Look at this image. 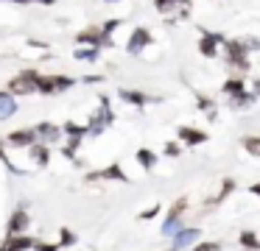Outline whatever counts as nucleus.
<instances>
[{
	"label": "nucleus",
	"mask_w": 260,
	"mask_h": 251,
	"mask_svg": "<svg viewBox=\"0 0 260 251\" xmlns=\"http://www.w3.org/2000/svg\"><path fill=\"white\" fill-rule=\"evenodd\" d=\"M40 73H23V76H14L12 81H9V89H12L14 95H25V92H34L37 87H40Z\"/></svg>",
	"instance_id": "f257e3e1"
},
{
	"label": "nucleus",
	"mask_w": 260,
	"mask_h": 251,
	"mask_svg": "<svg viewBox=\"0 0 260 251\" xmlns=\"http://www.w3.org/2000/svg\"><path fill=\"white\" fill-rule=\"evenodd\" d=\"M226 53H230L232 64H241V70H246V45L243 42H230L226 45Z\"/></svg>",
	"instance_id": "f03ea898"
},
{
	"label": "nucleus",
	"mask_w": 260,
	"mask_h": 251,
	"mask_svg": "<svg viewBox=\"0 0 260 251\" xmlns=\"http://www.w3.org/2000/svg\"><path fill=\"white\" fill-rule=\"evenodd\" d=\"M70 78H40V87L37 89H42V92H53V89H68L70 87Z\"/></svg>",
	"instance_id": "7ed1b4c3"
},
{
	"label": "nucleus",
	"mask_w": 260,
	"mask_h": 251,
	"mask_svg": "<svg viewBox=\"0 0 260 251\" xmlns=\"http://www.w3.org/2000/svg\"><path fill=\"white\" fill-rule=\"evenodd\" d=\"M28 226V215H25V209H17L14 212V218L9 221V234H23V229Z\"/></svg>",
	"instance_id": "20e7f679"
},
{
	"label": "nucleus",
	"mask_w": 260,
	"mask_h": 251,
	"mask_svg": "<svg viewBox=\"0 0 260 251\" xmlns=\"http://www.w3.org/2000/svg\"><path fill=\"white\" fill-rule=\"evenodd\" d=\"M148 39H151V37H148V31H146V28H137V31H135V37L129 39V53H140V50L148 45Z\"/></svg>",
	"instance_id": "39448f33"
},
{
	"label": "nucleus",
	"mask_w": 260,
	"mask_h": 251,
	"mask_svg": "<svg viewBox=\"0 0 260 251\" xmlns=\"http://www.w3.org/2000/svg\"><path fill=\"white\" fill-rule=\"evenodd\" d=\"M56 137H59V128L51 126V123H42V126L34 131V139H37V142H40V139H42V142H51V139H56Z\"/></svg>",
	"instance_id": "423d86ee"
},
{
	"label": "nucleus",
	"mask_w": 260,
	"mask_h": 251,
	"mask_svg": "<svg viewBox=\"0 0 260 251\" xmlns=\"http://www.w3.org/2000/svg\"><path fill=\"white\" fill-rule=\"evenodd\" d=\"M174 237H176V248H182V245H190L199 237V229H179Z\"/></svg>",
	"instance_id": "0eeeda50"
},
{
	"label": "nucleus",
	"mask_w": 260,
	"mask_h": 251,
	"mask_svg": "<svg viewBox=\"0 0 260 251\" xmlns=\"http://www.w3.org/2000/svg\"><path fill=\"white\" fill-rule=\"evenodd\" d=\"M218 42H221L218 33H204V39H202V45H199V48H202L204 56H215V45H218Z\"/></svg>",
	"instance_id": "6e6552de"
},
{
	"label": "nucleus",
	"mask_w": 260,
	"mask_h": 251,
	"mask_svg": "<svg viewBox=\"0 0 260 251\" xmlns=\"http://www.w3.org/2000/svg\"><path fill=\"white\" fill-rule=\"evenodd\" d=\"M9 142L12 145H28V142H37V139H34V131H14V134H9Z\"/></svg>",
	"instance_id": "1a4fd4ad"
},
{
	"label": "nucleus",
	"mask_w": 260,
	"mask_h": 251,
	"mask_svg": "<svg viewBox=\"0 0 260 251\" xmlns=\"http://www.w3.org/2000/svg\"><path fill=\"white\" fill-rule=\"evenodd\" d=\"M92 182H95V178H120V182H123V173H120V167L118 165H112V167H107V170H98V173H92Z\"/></svg>",
	"instance_id": "9d476101"
},
{
	"label": "nucleus",
	"mask_w": 260,
	"mask_h": 251,
	"mask_svg": "<svg viewBox=\"0 0 260 251\" xmlns=\"http://www.w3.org/2000/svg\"><path fill=\"white\" fill-rule=\"evenodd\" d=\"M179 137L196 145V142H204V139H207V134H204V131H196V128H182V131H179Z\"/></svg>",
	"instance_id": "9b49d317"
},
{
	"label": "nucleus",
	"mask_w": 260,
	"mask_h": 251,
	"mask_svg": "<svg viewBox=\"0 0 260 251\" xmlns=\"http://www.w3.org/2000/svg\"><path fill=\"white\" fill-rule=\"evenodd\" d=\"M31 245H34V243H31L28 237H17V240L12 237L6 248H0V251H25V248H31Z\"/></svg>",
	"instance_id": "f8f14e48"
},
{
	"label": "nucleus",
	"mask_w": 260,
	"mask_h": 251,
	"mask_svg": "<svg viewBox=\"0 0 260 251\" xmlns=\"http://www.w3.org/2000/svg\"><path fill=\"white\" fill-rule=\"evenodd\" d=\"M14 109H17V106H14V100L9 98V95L0 92V120H3V117H9V115H14Z\"/></svg>",
	"instance_id": "ddd939ff"
},
{
	"label": "nucleus",
	"mask_w": 260,
	"mask_h": 251,
	"mask_svg": "<svg viewBox=\"0 0 260 251\" xmlns=\"http://www.w3.org/2000/svg\"><path fill=\"white\" fill-rule=\"evenodd\" d=\"M120 98L129 100V103H146V100H148L143 92H129V89H120Z\"/></svg>",
	"instance_id": "4468645a"
},
{
	"label": "nucleus",
	"mask_w": 260,
	"mask_h": 251,
	"mask_svg": "<svg viewBox=\"0 0 260 251\" xmlns=\"http://www.w3.org/2000/svg\"><path fill=\"white\" fill-rule=\"evenodd\" d=\"M224 89H226L230 95H235V98H241V95H243V81H241V78H238V81L232 78V81L224 84Z\"/></svg>",
	"instance_id": "2eb2a0df"
},
{
	"label": "nucleus",
	"mask_w": 260,
	"mask_h": 251,
	"mask_svg": "<svg viewBox=\"0 0 260 251\" xmlns=\"http://www.w3.org/2000/svg\"><path fill=\"white\" fill-rule=\"evenodd\" d=\"M179 232V218H168V221H165V226H162V234H176Z\"/></svg>",
	"instance_id": "dca6fc26"
},
{
	"label": "nucleus",
	"mask_w": 260,
	"mask_h": 251,
	"mask_svg": "<svg viewBox=\"0 0 260 251\" xmlns=\"http://www.w3.org/2000/svg\"><path fill=\"white\" fill-rule=\"evenodd\" d=\"M137 159L143 162V167H151L154 162H157V156H154L151 151H137Z\"/></svg>",
	"instance_id": "f3484780"
},
{
	"label": "nucleus",
	"mask_w": 260,
	"mask_h": 251,
	"mask_svg": "<svg viewBox=\"0 0 260 251\" xmlns=\"http://www.w3.org/2000/svg\"><path fill=\"white\" fill-rule=\"evenodd\" d=\"M241 243H243V245H246V248H252V251H257V237H254V234H252V232H246V234H243V237H241Z\"/></svg>",
	"instance_id": "a211bd4d"
},
{
	"label": "nucleus",
	"mask_w": 260,
	"mask_h": 251,
	"mask_svg": "<svg viewBox=\"0 0 260 251\" xmlns=\"http://www.w3.org/2000/svg\"><path fill=\"white\" fill-rule=\"evenodd\" d=\"M246 151H249V154H260V145H257V137H249V139H246Z\"/></svg>",
	"instance_id": "6ab92c4d"
},
{
	"label": "nucleus",
	"mask_w": 260,
	"mask_h": 251,
	"mask_svg": "<svg viewBox=\"0 0 260 251\" xmlns=\"http://www.w3.org/2000/svg\"><path fill=\"white\" fill-rule=\"evenodd\" d=\"M34 156H37V159L42 162V165H45V162H48V151L42 148V145H40V148H34Z\"/></svg>",
	"instance_id": "aec40b11"
},
{
	"label": "nucleus",
	"mask_w": 260,
	"mask_h": 251,
	"mask_svg": "<svg viewBox=\"0 0 260 251\" xmlns=\"http://www.w3.org/2000/svg\"><path fill=\"white\" fill-rule=\"evenodd\" d=\"M218 248H221L218 243H204V245H196L193 251H218Z\"/></svg>",
	"instance_id": "412c9836"
},
{
	"label": "nucleus",
	"mask_w": 260,
	"mask_h": 251,
	"mask_svg": "<svg viewBox=\"0 0 260 251\" xmlns=\"http://www.w3.org/2000/svg\"><path fill=\"white\" fill-rule=\"evenodd\" d=\"M95 53L98 50H79L76 56H79V59H95Z\"/></svg>",
	"instance_id": "4be33fe9"
},
{
	"label": "nucleus",
	"mask_w": 260,
	"mask_h": 251,
	"mask_svg": "<svg viewBox=\"0 0 260 251\" xmlns=\"http://www.w3.org/2000/svg\"><path fill=\"white\" fill-rule=\"evenodd\" d=\"M40 251H56V245H42Z\"/></svg>",
	"instance_id": "5701e85b"
},
{
	"label": "nucleus",
	"mask_w": 260,
	"mask_h": 251,
	"mask_svg": "<svg viewBox=\"0 0 260 251\" xmlns=\"http://www.w3.org/2000/svg\"><path fill=\"white\" fill-rule=\"evenodd\" d=\"M17 3H28V0H17ZM40 3H53V0H40Z\"/></svg>",
	"instance_id": "b1692460"
},
{
	"label": "nucleus",
	"mask_w": 260,
	"mask_h": 251,
	"mask_svg": "<svg viewBox=\"0 0 260 251\" xmlns=\"http://www.w3.org/2000/svg\"><path fill=\"white\" fill-rule=\"evenodd\" d=\"M174 3H187V0H174Z\"/></svg>",
	"instance_id": "393cba45"
}]
</instances>
